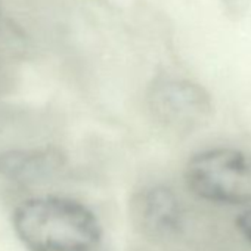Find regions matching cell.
Wrapping results in <instances>:
<instances>
[{"mask_svg":"<svg viewBox=\"0 0 251 251\" xmlns=\"http://www.w3.org/2000/svg\"><path fill=\"white\" fill-rule=\"evenodd\" d=\"M12 226L30 251H93L102 238L96 214L65 197H36L23 201Z\"/></svg>","mask_w":251,"mask_h":251,"instance_id":"cell-1","label":"cell"},{"mask_svg":"<svg viewBox=\"0 0 251 251\" xmlns=\"http://www.w3.org/2000/svg\"><path fill=\"white\" fill-rule=\"evenodd\" d=\"M222 5H223V8L226 11V15L229 18L238 20L248 9L250 0H222Z\"/></svg>","mask_w":251,"mask_h":251,"instance_id":"cell-6","label":"cell"},{"mask_svg":"<svg viewBox=\"0 0 251 251\" xmlns=\"http://www.w3.org/2000/svg\"><path fill=\"white\" fill-rule=\"evenodd\" d=\"M236 229L239 233L251 244V208L242 211L236 219H235Z\"/></svg>","mask_w":251,"mask_h":251,"instance_id":"cell-7","label":"cell"},{"mask_svg":"<svg viewBox=\"0 0 251 251\" xmlns=\"http://www.w3.org/2000/svg\"><path fill=\"white\" fill-rule=\"evenodd\" d=\"M148 106L164 127L186 133L207 124L213 114L210 93L198 83L173 75H161L148 89Z\"/></svg>","mask_w":251,"mask_h":251,"instance_id":"cell-3","label":"cell"},{"mask_svg":"<svg viewBox=\"0 0 251 251\" xmlns=\"http://www.w3.org/2000/svg\"><path fill=\"white\" fill-rule=\"evenodd\" d=\"M67 155L58 147L17 148L0 154V177L17 185H39L58 176Z\"/></svg>","mask_w":251,"mask_h":251,"instance_id":"cell-5","label":"cell"},{"mask_svg":"<svg viewBox=\"0 0 251 251\" xmlns=\"http://www.w3.org/2000/svg\"><path fill=\"white\" fill-rule=\"evenodd\" d=\"M185 182L188 189L204 201L250 204L251 154L227 147L198 152L185 167Z\"/></svg>","mask_w":251,"mask_h":251,"instance_id":"cell-2","label":"cell"},{"mask_svg":"<svg viewBox=\"0 0 251 251\" xmlns=\"http://www.w3.org/2000/svg\"><path fill=\"white\" fill-rule=\"evenodd\" d=\"M130 216L135 227L150 238H170L182 227L180 201L166 186L138 192L130 201Z\"/></svg>","mask_w":251,"mask_h":251,"instance_id":"cell-4","label":"cell"}]
</instances>
